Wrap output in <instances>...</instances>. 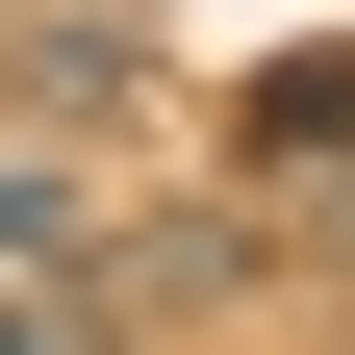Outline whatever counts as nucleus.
<instances>
[{
	"label": "nucleus",
	"mask_w": 355,
	"mask_h": 355,
	"mask_svg": "<svg viewBox=\"0 0 355 355\" xmlns=\"http://www.w3.org/2000/svg\"><path fill=\"white\" fill-rule=\"evenodd\" d=\"M0 355H127V304L102 279H0Z\"/></svg>",
	"instance_id": "nucleus-3"
},
{
	"label": "nucleus",
	"mask_w": 355,
	"mask_h": 355,
	"mask_svg": "<svg viewBox=\"0 0 355 355\" xmlns=\"http://www.w3.org/2000/svg\"><path fill=\"white\" fill-rule=\"evenodd\" d=\"M76 254H102V203H76L51 153H0V279H76Z\"/></svg>",
	"instance_id": "nucleus-1"
},
{
	"label": "nucleus",
	"mask_w": 355,
	"mask_h": 355,
	"mask_svg": "<svg viewBox=\"0 0 355 355\" xmlns=\"http://www.w3.org/2000/svg\"><path fill=\"white\" fill-rule=\"evenodd\" d=\"M254 153H355V51H279L254 76Z\"/></svg>",
	"instance_id": "nucleus-2"
}]
</instances>
